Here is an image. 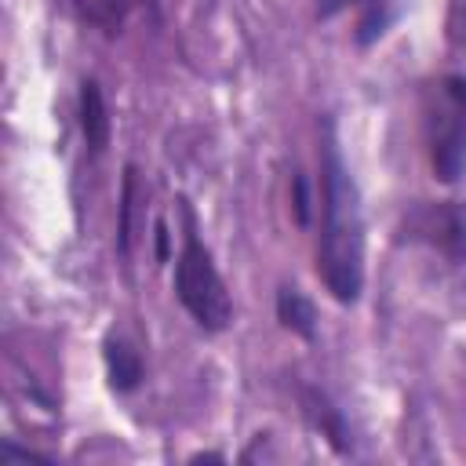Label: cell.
Here are the masks:
<instances>
[{
    "instance_id": "obj_1",
    "label": "cell",
    "mask_w": 466,
    "mask_h": 466,
    "mask_svg": "<svg viewBox=\"0 0 466 466\" xmlns=\"http://www.w3.org/2000/svg\"><path fill=\"white\" fill-rule=\"evenodd\" d=\"M320 240H317V273L335 302L350 306L360 299L364 288V215H360V193L342 164L335 127L324 120V142H320Z\"/></svg>"
},
{
    "instance_id": "obj_2",
    "label": "cell",
    "mask_w": 466,
    "mask_h": 466,
    "mask_svg": "<svg viewBox=\"0 0 466 466\" xmlns=\"http://www.w3.org/2000/svg\"><path fill=\"white\" fill-rule=\"evenodd\" d=\"M175 295L200 328H208V331L229 328V320H233L229 291H226V284L211 262V251L200 244V237L193 229L189 211H186V240H182V251L175 258Z\"/></svg>"
},
{
    "instance_id": "obj_3",
    "label": "cell",
    "mask_w": 466,
    "mask_h": 466,
    "mask_svg": "<svg viewBox=\"0 0 466 466\" xmlns=\"http://www.w3.org/2000/svg\"><path fill=\"white\" fill-rule=\"evenodd\" d=\"M430 160L441 182H455L466 167V109L441 87V109L430 116Z\"/></svg>"
},
{
    "instance_id": "obj_4",
    "label": "cell",
    "mask_w": 466,
    "mask_h": 466,
    "mask_svg": "<svg viewBox=\"0 0 466 466\" xmlns=\"http://www.w3.org/2000/svg\"><path fill=\"white\" fill-rule=\"evenodd\" d=\"M408 229L415 240H430L433 248H441L451 258H466V211L455 204H426L419 211H411Z\"/></svg>"
},
{
    "instance_id": "obj_5",
    "label": "cell",
    "mask_w": 466,
    "mask_h": 466,
    "mask_svg": "<svg viewBox=\"0 0 466 466\" xmlns=\"http://www.w3.org/2000/svg\"><path fill=\"white\" fill-rule=\"evenodd\" d=\"M302 404H306V415H309V422L320 430V437H328L331 441V448L339 451V455H350V430H346V422H342V415H339V408L324 397V393H317V390H302Z\"/></svg>"
},
{
    "instance_id": "obj_6",
    "label": "cell",
    "mask_w": 466,
    "mask_h": 466,
    "mask_svg": "<svg viewBox=\"0 0 466 466\" xmlns=\"http://www.w3.org/2000/svg\"><path fill=\"white\" fill-rule=\"evenodd\" d=\"M80 127H84L87 146L95 153H102L106 142H109V109H106V98H102L95 80L80 84Z\"/></svg>"
},
{
    "instance_id": "obj_7",
    "label": "cell",
    "mask_w": 466,
    "mask_h": 466,
    "mask_svg": "<svg viewBox=\"0 0 466 466\" xmlns=\"http://www.w3.org/2000/svg\"><path fill=\"white\" fill-rule=\"evenodd\" d=\"M277 317H280V324L288 331H295L302 339H317V309H313V302L306 299L302 288L284 284L277 291Z\"/></svg>"
},
{
    "instance_id": "obj_8",
    "label": "cell",
    "mask_w": 466,
    "mask_h": 466,
    "mask_svg": "<svg viewBox=\"0 0 466 466\" xmlns=\"http://www.w3.org/2000/svg\"><path fill=\"white\" fill-rule=\"evenodd\" d=\"M102 357H106V371H109V386L127 393L142 382V357L124 342V339H106L102 342Z\"/></svg>"
},
{
    "instance_id": "obj_9",
    "label": "cell",
    "mask_w": 466,
    "mask_h": 466,
    "mask_svg": "<svg viewBox=\"0 0 466 466\" xmlns=\"http://www.w3.org/2000/svg\"><path fill=\"white\" fill-rule=\"evenodd\" d=\"M76 7L91 25L106 29V33H116L124 22V0H76Z\"/></svg>"
},
{
    "instance_id": "obj_10",
    "label": "cell",
    "mask_w": 466,
    "mask_h": 466,
    "mask_svg": "<svg viewBox=\"0 0 466 466\" xmlns=\"http://www.w3.org/2000/svg\"><path fill=\"white\" fill-rule=\"evenodd\" d=\"M390 25V7L386 0H364V15L357 22V44H371L375 36H382Z\"/></svg>"
},
{
    "instance_id": "obj_11",
    "label": "cell",
    "mask_w": 466,
    "mask_h": 466,
    "mask_svg": "<svg viewBox=\"0 0 466 466\" xmlns=\"http://www.w3.org/2000/svg\"><path fill=\"white\" fill-rule=\"evenodd\" d=\"M131 197H135V171L124 175V200H120V255L131 251Z\"/></svg>"
},
{
    "instance_id": "obj_12",
    "label": "cell",
    "mask_w": 466,
    "mask_h": 466,
    "mask_svg": "<svg viewBox=\"0 0 466 466\" xmlns=\"http://www.w3.org/2000/svg\"><path fill=\"white\" fill-rule=\"evenodd\" d=\"M291 186H295V222L309 226V186H306V175H295Z\"/></svg>"
},
{
    "instance_id": "obj_13",
    "label": "cell",
    "mask_w": 466,
    "mask_h": 466,
    "mask_svg": "<svg viewBox=\"0 0 466 466\" xmlns=\"http://www.w3.org/2000/svg\"><path fill=\"white\" fill-rule=\"evenodd\" d=\"M462 109H466V76H444V84H441Z\"/></svg>"
},
{
    "instance_id": "obj_14",
    "label": "cell",
    "mask_w": 466,
    "mask_h": 466,
    "mask_svg": "<svg viewBox=\"0 0 466 466\" xmlns=\"http://www.w3.org/2000/svg\"><path fill=\"white\" fill-rule=\"evenodd\" d=\"M153 229H157V258H167V226L157 222Z\"/></svg>"
},
{
    "instance_id": "obj_15",
    "label": "cell",
    "mask_w": 466,
    "mask_h": 466,
    "mask_svg": "<svg viewBox=\"0 0 466 466\" xmlns=\"http://www.w3.org/2000/svg\"><path fill=\"white\" fill-rule=\"evenodd\" d=\"M459 40L466 44V7H462V25H459Z\"/></svg>"
}]
</instances>
